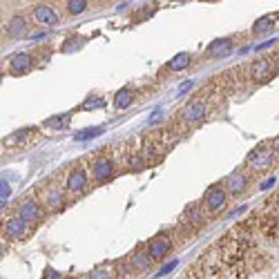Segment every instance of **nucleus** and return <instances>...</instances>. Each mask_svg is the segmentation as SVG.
Listing matches in <instances>:
<instances>
[{"instance_id": "obj_1", "label": "nucleus", "mask_w": 279, "mask_h": 279, "mask_svg": "<svg viewBox=\"0 0 279 279\" xmlns=\"http://www.w3.org/2000/svg\"><path fill=\"white\" fill-rule=\"evenodd\" d=\"M272 163V148L270 146H259L254 152L248 154V166H252L254 170H264Z\"/></svg>"}, {"instance_id": "obj_2", "label": "nucleus", "mask_w": 279, "mask_h": 279, "mask_svg": "<svg viewBox=\"0 0 279 279\" xmlns=\"http://www.w3.org/2000/svg\"><path fill=\"white\" fill-rule=\"evenodd\" d=\"M204 204H206V208H210V210H221L226 206V188H221V186H210L208 190H206V194H204Z\"/></svg>"}, {"instance_id": "obj_3", "label": "nucleus", "mask_w": 279, "mask_h": 279, "mask_svg": "<svg viewBox=\"0 0 279 279\" xmlns=\"http://www.w3.org/2000/svg\"><path fill=\"white\" fill-rule=\"evenodd\" d=\"M170 248H172L170 237L158 234V237H154L150 244H148V257L150 259H163L168 252H170Z\"/></svg>"}, {"instance_id": "obj_4", "label": "nucleus", "mask_w": 279, "mask_h": 279, "mask_svg": "<svg viewBox=\"0 0 279 279\" xmlns=\"http://www.w3.org/2000/svg\"><path fill=\"white\" fill-rule=\"evenodd\" d=\"M2 232L7 234V237H12V239L22 237V234L27 232V221H25V219H20V214L4 219V224H2Z\"/></svg>"}, {"instance_id": "obj_5", "label": "nucleus", "mask_w": 279, "mask_h": 279, "mask_svg": "<svg viewBox=\"0 0 279 279\" xmlns=\"http://www.w3.org/2000/svg\"><path fill=\"white\" fill-rule=\"evenodd\" d=\"M85 186H88V174H85V170L83 168H74V170L67 174L65 188L70 192H80V190H85Z\"/></svg>"}, {"instance_id": "obj_6", "label": "nucleus", "mask_w": 279, "mask_h": 279, "mask_svg": "<svg viewBox=\"0 0 279 279\" xmlns=\"http://www.w3.org/2000/svg\"><path fill=\"white\" fill-rule=\"evenodd\" d=\"M275 74V65H272V60L264 58V60H257L250 65V76H252L254 80H266L270 78V76Z\"/></svg>"}, {"instance_id": "obj_7", "label": "nucleus", "mask_w": 279, "mask_h": 279, "mask_svg": "<svg viewBox=\"0 0 279 279\" xmlns=\"http://www.w3.org/2000/svg\"><path fill=\"white\" fill-rule=\"evenodd\" d=\"M114 174V163L110 158H96L92 163V176L96 181H108Z\"/></svg>"}, {"instance_id": "obj_8", "label": "nucleus", "mask_w": 279, "mask_h": 279, "mask_svg": "<svg viewBox=\"0 0 279 279\" xmlns=\"http://www.w3.org/2000/svg\"><path fill=\"white\" fill-rule=\"evenodd\" d=\"M234 47V40L232 38H221V40H214L208 45V50H206V54L210 56V58H219V56H226L230 54V50Z\"/></svg>"}, {"instance_id": "obj_9", "label": "nucleus", "mask_w": 279, "mask_h": 279, "mask_svg": "<svg viewBox=\"0 0 279 279\" xmlns=\"http://www.w3.org/2000/svg\"><path fill=\"white\" fill-rule=\"evenodd\" d=\"M206 116V105H204V100H190V103L184 108V118L186 121H190V123H194V121H199V118H204Z\"/></svg>"}, {"instance_id": "obj_10", "label": "nucleus", "mask_w": 279, "mask_h": 279, "mask_svg": "<svg viewBox=\"0 0 279 279\" xmlns=\"http://www.w3.org/2000/svg\"><path fill=\"white\" fill-rule=\"evenodd\" d=\"M34 18H36L38 22H42V25H47V27H52V25L58 22V14H56L52 7H47V4H40V7L34 9Z\"/></svg>"}, {"instance_id": "obj_11", "label": "nucleus", "mask_w": 279, "mask_h": 279, "mask_svg": "<svg viewBox=\"0 0 279 279\" xmlns=\"http://www.w3.org/2000/svg\"><path fill=\"white\" fill-rule=\"evenodd\" d=\"M248 186V176L244 174V172H234V174L228 176V181H226V190L230 192V194H239V192H244Z\"/></svg>"}, {"instance_id": "obj_12", "label": "nucleus", "mask_w": 279, "mask_h": 279, "mask_svg": "<svg viewBox=\"0 0 279 279\" xmlns=\"http://www.w3.org/2000/svg\"><path fill=\"white\" fill-rule=\"evenodd\" d=\"M32 70V56L30 54H16L12 56V72L14 74H25Z\"/></svg>"}, {"instance_id": "obj_13", "label": "nucleus", "mask_w": 279, "mask_h": 279, "mask_svg": "<svg viewBox=\"0 0 279 279\" xmlns=\"http://www.w3.org/2000/svg\"><path fill=\"white\" fill-rule=\"evenodd\" d=\"M259 224H262V230H264V234L266 237H279V226H277V219H275V214H264L262 219H259Z\"/></svg>"}, {"instance_id": "obj_14", "label": "nucleus", "mask_w": 279, "mask_h": 279, "mask_svg": "<svg viewBox=\"0 0 279 279\" xmlns=\"http://www.w3.org/2000/svg\"><path fill=\"white\" fill-rule=\"evenodd\" d=\"M20 219H25V221H38L40 219V208H38V204L36 201H22V206H20Z\"/></svg>"}, {"instance_id": "obj_15", "label": "nucleus", "mask_w": 279, "mask_h": 279, "mask_svg": "<svg viewBox=\"0 0 279 279\" xmlns=\"http://www.w3.org/2000/svg\"><path fill=\"white\" fill-rule=\"evenodd\" d=\"M30 136H32V130H18V132H14V134H9L7 138H4V146L7 148H20V146H25L27 141H30Z\"/></svg>"}, {"instance_id": "obj_16", "label": "nucleus", "mask_w": 279, "mask_h": 279, "mask_svg": "<svg viewBox=\"0 0 279 279\" xmlns=\"http://www.w3.org/2000/svg\"><path fill=\"white\" fill-rule=\"evenodd\" d=\"M204 214H201V208L196 204H192V206H188L186 208V212H184V221H188V224H192V226H201L204 224Z\"/></svg>"}, {"instance_id": "obj_17", "label": "nucleus", "mask_w": 279, "mask_h": 279, "mask_svg": "<svg viewBox=\"0 0 279 279\" xmlns=\"http://www.w3.org/2000/svg\"><path fill=\"white\" fill-rule=\"evenodd\" d=\"M45 201L50 208H62V192L58 188H47V194H45Z\"/></svg>"}, {"instance_id": "obj_18", "label": "nucleus", "mask_w": 279, "mask_h": 279, "mask_svg": "<svg viewBox=\"0 0 279 279\" xmlns=\"http://www.w3.org/2000/svg\"><path fill=\"white\" fill-rule=\"evenodd\" d=\"M27 32V22H25V18H14L12 22H9V27H7V34L12 38H16V36H22V34Z\"/></svg>"}, {"instance_id": "obj_19", "label": "nucleus", "mask_w": 279, "mask_h": 279, "mask_svg": "<svg viewBox=\"0 0 279 279\" xmlns=\"http://www.w3.org/2000/svg\"><path fill=\"white\" fill-rule=\"evenodd\" d=\"M70 118H72V114L67 112V114H60V116H52V118H47L45 125H47V128H52V130H65V128H67V123H70Z\"/></svg>"}, {"instance_id": "obj_20", "label": "nucleus", "mask_w": 279, "mask_h": 279, "mask_svg": "<svg viewBox=\"0 0 279 279\" xmlns=\"http://www.w3.org/2000/svg\"><path fill=\"white\" fill-rule=\"evenodd\" d=\"M132 100H134V92H132V90H121V92L116 94V98H114V105H116L118 110H123V108H128Z\"/></svg>"}, {"instance_id": "obj_21", "label": "nucleus", "mask_w": 279, "mask_h": 279, "mask_svg": "<svg viewBox=\"0 0 279 279\" xmlns=\"http://www.w3.org/2000/svg\"><path fill=\"white\" fill-rule=\"evenodd\" d=\"M188 65H190V56H188V54H176L174 58H172L170 62H168V67H170V70H174V72L186 70Z\"/></svg>"}, {"instance_id": "obj_22", "label": "nucleus", "mask_w": 279, "mask_h": 279, "mask_svg": "<svg viewBox=\"0 0 279 279\" xmlns=\"http://www.w3.org/2000/svg\"><path fill=\"white\" fill-rule=\"evenodd\" d=\"M100 132H103V128H92V130H85V132H76L74 138H76V141H88V138L98 136Z\"/></svg>"}, {"instance_id": "obj_23", "label": "nucleus", "mask_w": 279, "mask_h": 279, "mask_svg": "<svg viewBox=\"0 0 279 279\" xmlns=\"http://www.w3.org/2000/svg\"><path fill=\"white\" fill-rule=\"evenodd\" d=\"M272 18H262V20H257V25L252 27V34H264V32H268V30H272Z\"/></svg>"}, {"instance_id": "obj_24", "label": "nucleus", "mask_w": 279, "mask_h": 279, "mask_svg": "<svg viewBox=\"0 0 279 279\" xmlns=\"http://www.w3.org/2000/svg\"><path fill=\"white\" fill-rule=\"evenodd\" d=\"M67 9H70V14H83L88 9V2L85 0H72V2H67Z\"/></svg>"}, {"instance_id": "obj_25", "label": "nucleus", "mask_w": 279, "mask_h": 279, "mask_svg": "<svg viewBox=\"0 0 279 279\" xmlns=\"http://www.w3.org/2000/svg\"><path fill=\"white\" fill-rule=\"evenodd\" d=\"M105 100L100 98V96H94V98H88L83 103V110H96V108H103Z\"/></svg>"}, {"instance_id": "obj_26", "label": "nucleus", "mask_w": 279, "mask_h": 279, "mask_svg": "<svg viewBox=\"0 0 279 279\" xmlns=\"http://www.w3.org/2000/svg\"><path fill=\"white\" fill-rule=\"evenodd\" d=\"M90 279H110V270H105V268H96V270L90 272Z\"/></svg>"}, {"instance_id": "obj_27", "label": "nucleus", "mask_w": 279, "mask_h": 279, "mask_svg": "<svg viewBox=\"0 0 279 279\" xmlns=\"http://www.w3.org/2000/svg\"><path fill=\"white\" fill-rule=\"evenodd\" d=\"M134 264H136V268H148V266H150V257H141V254H134Z\"/></svg>"}, {"instance_id": "obj_28", "label": "nucleus", "mask_w": 279, "mask_h": 279, "mask_svg": "<svg viewBox=\"0 0 279 279\" xmlns=\"http://www.w3.org/2000/svg\"><path fill=\"white\" fill-rule=\"evenodd\" d=\"M174 268H176V262H170V264H166V266L161 268V272H158V275H156L154 279H161L163 275H168V272H170V270H174Z\"/></svg>"}, {"instance_id": "obj_29", "label": "nucleus", "mask_w": 279, "mask_h": 279, "mask_svg": "<svg viewBox=\"0 0 279 279\" xmlns=\"http://www.w3.org/2000/svg\"><path fill=\"white\" fill-rule=\"evenodd\" d=\"M0 196H2V199L4 196H9V186L4 184V181H0Z\"/></svg>"}, {"instance_id": "obj_30", "label": "nucleus", "mask_w": 279, "mask_h": 279, "mask_svg": "<svg viewBox=\"0 0 279 279\" xmlns=\"http://www.w3.org/2000/svg\"><path fill=\"white\" fill-rule=\"evenodd\" d=\"M161 116H163V110L158 108V110H154V114H152V116H150V123H156Z\"/></svg>"}, {"instance_id": "obj_31", "label": "nucleus", "mask_w": 279, "mask_h": 279, "mask_svg": "<svg viewBox=\"0 0 279 279\" xmlns=\"http://www.w3.org/2000/svg\"><path fill=\"white\" fill-rule=\"evenodd\" d=\"M190 88H192V83H190V80H188V83H184V85H181V88H179V94L188 92V90H190Z\"/></svg>"}, {"instance_id": "obj_32", "label": "nucleus", "mask_w": 279, "mask_h": 279, "mask_svg": "<svg viewBox=\"0 0 279 279\" xmlns=\"http://www.w3.org/2000/svg\"><path fill=\"white\" fill-rule=\"evenodd\" d=\"M272 184H275V179H272V176H270V179H268V181H264V184H262V190H266V188H270Z\"/></svg>"}, {"instance_id": "obj_33", "label": "nucleus", "mask_w": 279, "mask_h": 279, "mask_svg": "<svg viewBox=\"0 0 279 279\" xmlns=\"http://www.w3.org/2000/svg\"><path fill=\"white\" fill-rule=\"evenodd\" d=\"M275 146H277V148H275V150H277V154H279V138H277V141H275Z\"/></svg>"}, {"instance_id": "obj_34", "label": "nucleus", "mask_w": 279, "mask_h": 279, "mask_svg": "<svg viewBox=\"0 0 279 279\" xmlns=\"http://www.w3.org/2000/svg\"><path fill=\"white\" fill-rule=\"evenodd\" d=\"M275 219H277V226H279V212H277V214H275Z\"/></svg>"}, {"instance_id": "obj_35", "label": "nucleus", "mask_w": 279, "mask_h": 279, "mask_svg": "<svg viewBox=\"0 0 279 279\" xmlns=\"http://www.w3.org/2000/svg\"><path fill=\"white\" fill-rule=\"evenodd\" d=\"M0 208H2V201H0Z\"/></svg>"}, {"instance_id": "obj_36", "label": "nucleus", "mask_w": 279, "mask_h": 279, "mask_svg": "<svg viewBox=\"0 0 279 279\" xmlns=\"http://www.w3.org/2000/svg\"><path fill=\"white\" fill-rule=\"evenodd\" d=\"M0 252H2V246H0Z\"/></svg>"}]
</instances>
